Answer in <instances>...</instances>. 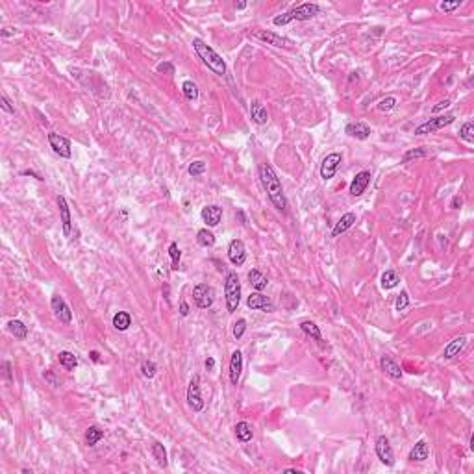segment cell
Instances as JSON below:
<instances>
[{
	"instance_id": "6da1fadb",
	"label": "cell",
	"mask_w": 474,
	"mask_h": 474,
	"mask_svg": "<svg viewBox=\"0 0 474 474\" xmlns=\"http://www.w3.org/2000/svg\"><path fill=\"white\" fill-rule=\"evenodd\" d=\"M257 176H259V182H261L265 193H267L270 204L278 210V212L286 213L287 212V200L286 194H284V187H282V182L278 174L275 172V169L268 165V163H261L257 167Z\"/></svg>"
},
{
	"instance_id": "7a4b0ae2",
	"label": "cell",
	"mask_w": 474,
	"mask_h": 474,
	"mask_svg": "<svg viewBox=\"0 0 474 474\" xmlns=\"http://www.w3.org/2000/svg\"><path fill=\"white\" fill-rule=\"evenodd\" d=\"M191 45H193V50H194V54L198 56V59L206 65L208 69L212 71L213 75H217V76L226 75V63H224L223 56L213 50L206 41H202L200 37H194V39L191 41Z\"/></svg>"
},
{
	"instance_id": "3957f363",
	"label": "cell",
	"mask_w": 474,
	"mask_h": 474,
	"mask_svg": "<svg viewBox=\"0 0 474 474\" xmlns=\"http://www.w3.org/2000/svg\"><path fill=\"white\" fill-rule=\"evenodd\" d=\"M320 13V6L315 4V2H304V4H298L289 12L282 13V15H276L273 19V24L275 26H286L291 21H311Z\"/></svg>"
},
{
	"instance_id": "277c9868",
	"label": "cell",
	"mask_w": 474,
	"mask_h": 474,
	"mask_svg": "<svg viewBox=\"0 0 474 474\" xmlns=\"http://www.w3.org/2000/svg\"><path fill=\"white\" fill-rule=\"evenodd\" d=\"M224 298H226V309L228 313L237 311L241 304V282L237 273L230 270L224 280Z\"/></svg>"
},
{
	"instance_id": "5b68a950",
	"label": "cell",
	"mask_w": 474,
	"mask_h": 474,
	"mask_svg": "<svg viewBox=\"0 0 474 474\" xmlns=\"http://www.w3.org/2000/svg\"><path fill=\"white\" fill-rule=\"evenodd\" d=\"M252 37L259 39L261 43H267L270 46H276V48H286V50H295V41L289 39V37H284V35L276 34V32H270V30H254L252 32Z\"/></svg>"
},
{
	"instance_id": "8992f818",
	"label": "cell",
	"mask_w": 474,
	"mask_h": 474,
	"mask_svg": "<svg viewBox=\"0 0 474 474\" xmlns=\"http://www.w3.org/2000/svg\"><path fill=\"white\" fill-rule=\"evenodd\" d=\"M454 120H456V117H454L452 113L432 117V119L424 120L423 124H419L417 128H415V136H428V133H435V131L443 130L445 126L452 124Z\"/></svg>"
},
{
	"instance_id": "52a82bcc",
	"label": "cell",
	"mask_w": 474,
	"mask_h": 474,
	"mask_svg": "<svg viewBox=\"0 0 474 474\" xmlns=\"http://www.w3.org/2000/svg\"><path fill=\"white\" fill-rule=\"evenodd\" d=\"M193 302L196 308L208 309L215 302V289L210 284H198L193 287Z\"/></svg>"
},
{
	"instance_id": "ba28073f",
	"label": "cell",
	"mask_w": 474,
	"mask_h": 474,
	"mask_svg": "<svg viewBox=\"0 0 474 474\" xmlns=\"http://www.w3.org/2000/svg\"><path fill=\"white\" fill-rule=\"evenodd\" d=\"M341 163H343V154H341V152H330V154L322 160V163H320V178H322L324 182L331 180V178L335 176L337 169L341 167Z\"/></svg>"
},
{
	"instance_id": "9c48e42d",
	"label": "cell",
	"mask_w": 474,
	"mask_h": 474,
	"mask_svg": "<svg viewBox=\"0 0 474 474\" xmlns=\"http://www.w3.org/2000/svg\"><path fill=\"white\" fill-rule=\"evenodd\" d=\"M50 308H52V311H54V317H56L59 322H63V324H71V322H73V311H71L69 304L65 302V298H63L61 295H52Z\"/></svg>"
},
{
	"instance_id": "30bf717a",
	"label": "cell",
	"mask_w": 474,
	"mask_h": 474,
	"mask_svg": "<svg viewBox=\"0 0 474 474\" xmlns=\"http://www.w3.org/2000/svg\"><path fill=\"white\" fill-rule=\"evenodd\" d=\"M187 405L196 413L204 410V400H202V394H200V376L198 374H194V376L191 378V382H189Z\"/></svg>"
},
{
	"instance_id": "8fae6325",
	"label": "cell",
	"mask_w": 474,
	"mask_h": 474,
	"mask_svg": "<svg viewBox=\"0 0 474 474\" xmlns=\"http://www.w3.org/2000/svg\"><path fill=\"white\" fill-rule=\"evenodd\" d=\"M374 450H376L378 459L385 465V467H393L394 465V452L389 445V439L385 435H378L376 443H374Z\"/></svg>"
},
{
	"instance_id": "7c38bea8",
	"label": "cell",
	"mask_w": 474,
	"mask_h": 474,
	"mask_svg": "<svg viewBox=\"0 0 474 474\" xmlns=\"http://www.w3.org/2000/svg\"><path fill=\"white\" fill-rule=\"evenodd\" d=\"M48 143H50V149L54 150V154H57L63 160H71L73 156V150H71V141L65 136H59V133H48Z\"/></svg>"
},
{
	"instance_id": "4fadbf2b",
	"label": "cell",
	"mask_w": 474,
	"mask_h": 474,
	"mask_svg": "<svg viewBox=\"0 0 474 474\" xmlns=\"http://www.w3.org/2000/svg\"><path fill=\"white\" fill-rule=\"evenodd\" d=\"M246 306L250 309H254V311H263V313H273V311H275L273 300L268 297H265V295L259 291L252 293L250 297L246 298Z\"/></svg>"
},
{
	"instance_id": "5bb4252c",
	"label": "cell",
	"mask_w": 474,
	"mask_h": 474,
	"mask_svg": "<svg viewBox=\"0 0 474 474\" xmlns=\"http://www.w3.org/2000/svg\"><path fill=\"white\" fill-rule=\"evenodd\" d=\"M228 259L232 265L241 267L246 261V248L241 239H232L228 245Z\"/></svg>"
},
{
	"instance_id": "9a60e30c",
	"label": "cell",
	"mask_w": 474,
	"mask_h": 474,
	"mask_svg": "<svg viewBox=\"0 0 474 474\" xmlns=\"http://www.w3.org/2000/svg\"><path fill=\"white\" fill-rule=\"evenodd\" d=\"M371 178H372L371 171H361V172H358V174L354 176V180L350 182V187H349L350 194H352V196H361V194H363V193L367 191V187H369V183H371Z\"/></svg>"
},
{
	"instance_id": "2e32d148",
	"label": "cell",
	"mask_w": 474,
	"mask_h": 474,
	"mask_svg": "<svg viewBox=\"0 0 474 474\" xmlns=\"http://www.w3.org/2000/svg\"><path fill=\"white\" fill-rule=\"evenodd\" d=\"M57 208H59V217H61V226H63V235L69 237L71 232H73V219H71V210L69 204H67V198L59 194L56 198Z\"/></svg>"
},
{
	"instance_id": "e0dca14e",
	"label": "cell",
	"mask_w": 474,
	"mask_h": 474,
	"mask_svg": "<svg viewBox=\"0 0 474 474\" xmlns=\"http://www.w3.org/2000/svg\"><path fill=\"white\" fill-rule=\"evenodd\" d=\"M200 217H202V221H204L210 228H215V226H219L221 219H223V208L217 206V204L204 206L202 212H200Z\"/></svg>"
},
{
	"instance_id": "ac0fdd59",
	"label": "cell",
	"mask_w": 474,
	"mask_h": 474,
	"mask_svg": "<svg viewBox=\"0 0 474 474\" xmlns=\"http://www.w3.org/2000/svg\"><path fill=\"white\" fill-rule=\"evenodd\" d=\"M345 133L350 136V138L358 139V141H365V139L371 138V126L361 122V120H356V122H349L345 126Z\"/></svg>"
},
{
	"instance_id": "d6986e66",
	"label": "cell",
	"mask_w": 474,
	"mask_h": 474,
	"mask_svg": "<svg viewBox=\"0 0 474 474\" xmlns=\"http://www.w3.org/2000/svg\"><path fill=\"white\" fill-rule=\"evenodd\" d=\"M228 372H230V383H232V385H237L241 378V372H243V354H241V350H234V352H232Z\"/></svg>"
},
{
	"instance_id": "ffe728a7",
	"label": "cell",
	"mask_w": 474,
	"mask_h": 474,
	"mask_svg": "<svg viewBox=\"0 0 474 474\" xmlns=\"http://www.w3.org/2000/svg\"><path fill=\"white\" fill-rule=\"evenodd\" d=\"M467 335H457L454 337L450 343L446 345L445 350H443V360H454L456 356H459V352H461L463 349H465V345H467Z\"/></svg>"
},
{
	"instance_id": "44dd1931",
	"label": "cell",
	"mask_w": 474,
	"mask_h": 474,
	"mask_svg": "<svg viewBox=\"0 0 474 474\" xmlns=\"http://www.w3.org/2000/svg\"><path fill=\"white\" fill-rule=\"evenodd\" d=\"M380 367H382V371L385 372L389 378H393V380H400L402 374H404L402 369H400V365L393 360V358H391V356H382Z\"/></svg>"
},
{
	"instance_id": "7402d4cb",
	"label": "cell",
	"mask_w": 474,
	"mask_h": 474,
	"mask_svg": "<svg viewBox=\"0 0 474 474\" xmlns=\"http://www.w3.org/2000/svg\"><path fill=\"white\" fill-rule=\"evenodd\" d=\"M354 223H356V213H352V212L345 213L343 217L335 223L333 230H331V237H339L341 234H345L347 230H350L352 226H354Z\"/></svg>"
},
{
	"instance_id": "603a6c76",
	"label": "cell",
	"mask_w": 474,
	"mask_h": 474,
	"mask_svg": "<svg viewBox=\"0 0 474 474\" xmlns=\"http://www.w3.org/2000/svg\"><path fill=\"white\" fill-rule=\"evenodd\" d=\"M430 456V448H428V443L424 439L417 441L415 443V446H413L412 450H410V454H408V459L410 461H426Z\"/></svg>"
},
{
	"instance_id": "cb8c5ba5",
	"label": "cell",
	"mask_w": 474,
	"mask_h": 474,
	"mask_svg": "<svg viewBox=\"0 0 474 474\" xmlns=\"http://www.w3.org/2000/svg\"><path fill=\"white\" fill-rule=\"evenodd\" d=\"M250 117L252 120L256 122V124H267L268 120V111L267 108L263 106V102H259V100H254V102L250 104Z\"/></svg>"
},
{
	"instance_id": "d4e9b609",
	"label": "cell",
	"mask_w": 474,
	"mask_h": 474,
	"mask_svg": "<svg viewBox=\"0 0 474 474\" xmlns=\"http://www.w3.org/2000/svg\"><path fill=\"white\" fill-rule=\"evenodd\" d=\"M248 282H250V286L259 293H261L263 289H267V286H268V278L263 275L261 270H257V268L248 270Z\"/></svg>"
},
{
	"instance_id": "484cf974",
	"label": "cell",
	"mask_w": 474,
	"mask_h": 474,
	"mask_svg": "<svg viewBox=\"0 0 474 474\" xmlns=\"http://www.w3.org/2000/svg\"><path fill=\"white\" fill-rule=\"evenodd\" d=\"M234 430H235V437H237V441H241V443H248V441H252V437H254V428H252V424L246 423V421L237 423Z\"/></svg>"
},
{
	"instance_id": "4316f807",
	"label": "cell",
	"mask_w": 474,
	"mask_h": 474,
	"mask_svg": "<svg viewBox=\"0 0 474 474\" xmlns=\"http://www.w3.org/2000/svg\"><path fill=\"white\" fill-rule=\"evenodd\" d=\"M8 330H10V333H12L15 339H19V341H23V339L28 337V326L24 324L23 320H17V319L10 320V322H8Z\"/></svg>"
},
{
	"instance_id": "83f0119b",
	"label": "cell",
	"mask_w": 474,
	"mask_h": 474,
	"mask_svg": "<svg viewBox=\"0 0 474 474\" xmlns=\"http://www.w3.org/2000/svg\"><path fill=\"white\" fill-rule=\"evenodd\" d=\"M57 358H59V365H61L65 371H75L76 367H78V358H76L73 352H69V350H61V352L57 354Z\"/></svg>"
},
{
	"instance_id": "f1b7e54d",
	"label": "cell",
	"mask_w": 474,
	"mask_h": 474,
	"mask_svg": "<svg viewBox=\"0 0 474 474\" xmlns=\"http://www.w3.org/2000/svg\"><path fill=\"white\" fill-rule=\"evenodd\" d=\"M131 326V317L128 311H117L113 315V328L117 331H126Z\"/></svg>"
},
{
	"instance_id": "f546056e",
	"label": "cell",
	"mask_w": 474,
	"mask_h": 474,
	"mask_svg": "<svg viewBox=\"0 0 474 474\" xmlns=\"http://www.w3.org/2000/svg\"><path fill=\"white\" fill-rule=\"evenodd\" d=\"M380 284H382L383 289H393V287H396L400 284L398 273H396L394 268H387L382 275V278H380Z\"/></svg>"
},
{
	"instance_id": "4dcf8cb0",
	"label": "cell",
	"mask_w": 474,
	"mask_h": 474,
	"mask_svg": "<svg viewBox=\"0 0 474 474\" xmlns=\"http://www.w3.org/2000/svg\"><path fill=\"white\" fill-rule=\"evenodd\" d=\"M150 450H152V456H154L156 463L160 465V467H167V450L165 446H163V443H160V441H154L152 443V446H150Z\"/></svg>"
},
{
	"instance_id": "1f68e13d",
	"label": "cell",
	"mask_w": 474,
	"mask_h": 474,
	"mask_svg": "<svg viewBox=\"0 0 474 474\" xmlns=\"http://www.w3.org/2000/svg\"><path fill=\"white\" fill-rule=\"evenodd\" d=\"M300 330L306 333V335L313 337L315 341H322V333H320V328L311 320H302L300 322Z\"/></svg>"
},
{
	"instance_id": "d6a6232c",
	"label": "cell",
	"mask_w": 474,
	"mask_h": 474,
	"mask_svg": "<svg viewBox=\"0 0 474 474\" xmlns=\"http://www.w3.org/2000/svg\"><path fill=\"white\" fill-rule=\"evenodd\" d=\"M196 243H198L200 246H204V248H210V246L215 245V235H213L212 230L202 228V230H198V234H196Z\"/></svg>"
},
{
	"instance_id": "836d02e7",
	"label": "cell",
	"mask_w": 474,
	"mask_h": 474,
	"mask_svg": "<svg viewBox=\"0 0 474 474\" xmlns=\"http://www.w3.org/2000/svg\"><path fill=\"white\" fill-rule=\"evenodd\" d=\"M104 437V430H100L98 426H89L86 430V445L87 446H95L98 441Z\"/></svg>"
},
{
	"instance_id": "e575fe53",
	"label": "cell",
	"mask_w": 474,
	"mask_h": 474,
	"mask_svg": "<svg viewBox=\"0 0 474 474\" xmlns=\"http://www.w3.org/2000/svg\"><path fill=\"white\" fill-rule=\"evenodd\" d=\"M182 93H183V97L187 98V100H191V102L198 98V87H196V84L191 82V80H185L182 84Z\"/></svg>"
},
{
	"instance_id": "d590c367",
	"label": "cell",
	"mask_w": 474,
	"mask_h": 474,
	"mask_svg": "<svg viewBox=\"0 0 474 474\" xmlns=\"http://www.w3.org/2000/svg\"><path fill=\"white\" fill-rule=\"evenodd\" d=\"M459 138L468 145L474 143V124L470 120H467V122L461 124V128H459Z\"/></svg>"
},
{
	"instance_id": "8d00e7d4",
	"label": "cell",
	"mask_w": 474,
	"mask_h": 474,
	"mask_svg": "<svg viewBox=\"0 0 474 474\" xmlns=\"http://www.w3.org/2000/svg\"><path fill=\"white\" fill-rule=\"evenodd\" d=\"M169 256H171V261H172V270H178L180 268V259H182V250L178 248L176 243H171L169 245Z\"/></svg>"
},
{
	"instance_id": "74e56055",
	"label": "cell",
	"mask_w": 474,
	"mask_h": 474,
	"mask_svg": "<svg viewBox=\"0 0 474 474\" xmlns=\"http://www.w3.org/2000/svg\"><path fill=\"white\" fill-rule=\"evenodd\" d=\"M428 156V152L424 149H412V150H408L404 156H402V163H412L413 160H419V158H426Z\"/></svg>"
},
{
	"instance_id": "f35d334b",
	"label": "cell",
	"mask_w": 474,
	"mask_h": 474,
	"mask_svg": "<svg viewBox=\"0 0 474 474\" xmlns=\"http://www.w3.org/2000/svg\"><path fill=\"white\" fill-rule=\"evenodd\" d=\"M156 372H158V367H156L154 361L152 360L143 361V365H141V374H143L147 380H152V378L156 376Z\"/></svg>"
},
{
	"instance_id": "ab89813d",
	"label": "cell",
	"mask_w": 474,
	"mask_h": 474,
	"mask_svg": "<svg viewBox=\"0 0 474 474\" xmlns=\"http://www.w3.org/2000/svg\"><path fill=\"white\" fill-rule=\"evenodd\" d=\"M408 306H410V293L405 291V289H402L400 295L396 297V300H394V309H396V311H404Z\"/></svg>"
},
{
	"instance_id": "60d3db41",
	"label": "cell",
	"mask_w": 474,
	"mask_h": 474,
	"mask_svg": "<svg viewBox=\"0 0 474 474\" xmlns=\"http://www.w3.org/2000/svg\"><path fill=\"white\" fill-rule=\"evenodd\" d=\"M394 106H396V98L394 97H385L382 98L380 102H378V111H383V113H387V111H391V109H394Z\"/></svg>"
},
{
	"instance_id": "b9f144b4",
	"label": "cell",
	"mask_w": 474,
	"mask_h": 474,
	"mask_svg": "<svg viewBox=\"0 0 474 474\" xmlns=\"http://www.w3.org/2000/svg\"><path fill=\"white\" fill-rule=\"evenodd\" d=\"M187 172L191 176H200V174L206 172V163L204 161H193V163H189Z\"/></svg>"
},
{
	"instance_id": "7bdbcfd3",
	"label": "cell",
	"mask_w": 474,
	"mask_h": 474,
	"mask_svg": "<svg viewBox=\"0 0 474 474\" xmlns=\"http://www.w3.org/2000/svg\"><path fill=\"white\" fill-rule=\"evenodd\" d=\"M245 330H246V320L245 319H237L234 322V337L235 339H241V337L245 335Z\"/></svg>"
},
{
	"instance_id": "ee69618b",
	"label": "cell",
	"mask_w": 474,
	"mask_h": 474,
	"mask_svg": "<svg viewBox=\"0 0 474 474\" xmlns=\"http://www.w3.org/2000/svg\"><path fill=\"white\" fill-rule=\"evenodd\" d=\"M0 108L4 109L6 113H15V106H13L12 100L8 98L6 93H2V95H0Z\"/></svg>"
},
{
	"instance_id": "f6af8a7d",
	"label": "cell",
	"mask_w": 474,
	"mask_h": 474,
	"mask_svg": "<svg viewBox=\"0 0 474 474\" xmlns=\"http://www.w3.org/2000/svg\"><path fill=\"white\" fill-rule=\"evenodd\" d=\"M156 71L160 73V75H169V76H172L174 75V65L172 63H169V61H163V63H160L158 67H156Z\"/></svg>"
},
{
	"instance_id": "bcb514c9",
	"label": "cell",
	"mask_w": 474,
	"mask_h": 474,
	"mask_svg": "<svg viewBox=\"0 0 474 474\" xmlns=\"http://www.w3.org/2000/svg\"><path fill=\"white\" fill-rule=\"evenodd\" d=\"M461 6V2H441L439 4V8H441V12H454V10H457V8Z\"/></svg>"
},
{
	"instance_id": "7dc6e473",
	"label": "cell",
	"mask_w": 474,
	"mask_h": 474,
	"mask_svg": "<svg viewBox=\"0 0 474 474\" xmlns=\"http://www.w3.org/2000/svg\"><path fill=\"white\" fill-rule=\"evenodd\" d=\"M461 206H463V198L459 196V194H456V196L452 198V202H450V208H452V210H459Z\"/></svg>"
},
{
	"instance_id": "c3c4849f",
	"label": "cell",
	"mask_w": 474,
	"mask_h": 474,
	"mask_svg": "<svg viewBox=\"0 0 474 474\" xmlns=\"http://www.w3.org/2000/svg\"><path fill=\"white\" fill-rule=\"evenodd\" d=\"M448 106H450V100H441L437 106H434V109H432V111H434V113H437V111H441V109H446Z\"/></svg>"
},
{
	"instance_id": "681fc988",
	"label": "cell",
	"mask_w": 474,
	"mask_h": 474,
	"mask_svg": "<svg viewBox=\"0 0 474 474\" xmlns=\"http://www.w3.org/2000/svg\"><path fill=\"white\" fill-rule=\"evenodd\" d=\"M180 315H182V317H187L189 315V304L185 302V300L180 302Z\"/></svg>"
},
{
	"instance_id": "f907efd6",
	"label": "cell",
	"mask_w": 474,
	"mask_h": 474,
	"mask_svg": "<svg viewBox=\"0 0 474 474\" xmlns=\"http://www.w3.org/2000/svg\"><path fill=\"white\" fill-rule=\"evenodd\" d=\"M204 367H206V371H213V369H215V360H213L212 356H210V358H206V361H204Z\"/></svg>"
},
{
	"instance_id": "816d5d0a",
	"label": "cell",
	"mask_w": 474,
	"mask_h": 474,
	"mask_svg": "<svg viewBox=\"0 0 474 474\" xmlns=\"http://www.w3.org/2000/svg\"><path fill=\"white\" fill-rule=\"evenodd\" d=\"M4 376L8 378V382H12V371H10V361H4Z\"/></svg>"
},
{
	"instance_id": "f5cc1de1",
	"label": "cell",
	"mask_w": 474,
	"mask_h": 474,
	"mask_svg": "<svg viewBox=\"0 0 474 474\" xmlns=\"http://www.w3.org/2000/svg\"><path fill=\"white\" fill-rule=\"evenodd\" d=\"M0 35H2V37H10V35H15V30H13V28H4V30H0Z\"/></svg>"
},
{
	"instance_id": "db71d44e",
	"label": "cell",
	"mask_w": 474,
	"mask_h": 474,
	"mask_svg": "<svg viewBox=\"0 0 474 474\" xmlns=\"http://www.w3.org/2000/svg\"><path fill=\"white\" fill-rule=\"evenodd\" d=\"M89 358H91L95 363H100V354H98L97 350H91V352H89Z\"/></svg>"
},
{
	"instance_id": "11a10c76",
	"label": "cell",
	"mask_w": 474,
	"mask_h": 474,
	"mask_svg": "<svg viewBox=\"0 0 474 474\" xmlns=\"http://www.w3.org/2000/svg\"><path fill=\"white\" fill-rule=\"evenodd\" d=\"M45 378H46V380H48V382H50V383H52V385H59V382H57V380H56V378H54V376H52V374H50V372H45Z\"/></svg>"
},
{
	"instance_id": "9f6ffc18",
	"label": "cell",
	"mask_w": 474,
	"mask_h": 474,
	"mask_svg": "<svg viewBox=\"0 0 474 474\" xmlns=\"http://www.w3.org/2000/svg\"><path fill=\"white\" fill-rule=\"evenodd\" d=\"M23 176H34V178H37V180H43V178L37 174V172H34V171H23Z\"/></svg>"
},
{
	"instance_id": "6f0895ef",
	"label": "cell",
	"mask_w": 474,
	"mask_h": 474,
	"mask_svg": "<svg viewBox=\"0 0 474 474\" xmlns=\"http://www.w3.org/2000/svg\"><path fill=\"white\" fill-rule=\"evenodd\" d=\"M246 6H248L246 2H237V4H235V10H245Z\"/></svg>"
}]
</instances>
